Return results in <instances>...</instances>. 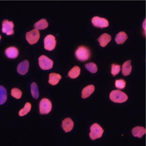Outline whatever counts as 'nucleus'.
Returning <instances> with one entry per match:
<instances>
[{
    "instance_id": "1",
    "label": "nucleus",
    "mask_w": 146,
    "mask_h": 146,
    "mask_svg": "<svg viewBox=\"0 0 146 146\" xmlns=\"http://www.w3.org/2000/svg\"><path fill=\"white\" fill-rule=\"evenodd\" d=\"M76 56L79 61L85 62L88 60L91 57V53L88 47L79 46L75 53Z\"/></svg>"
},
{
    "instance_id": "2",
    "label": "nucleus",
    "mask_w": 146,
    "mask_h": 146,
    "mask_svg": "<svg viewBox=\"0 0 146 146\" xmlns=\"http://www.w3.org/2000/svg\"><path fill=\"white\" fill-rule=\"evenodd\" d=\"M110 98L114 103H123L127 100L128 97L124 92L119 90H115L110 93Z\"/></svg>"
},
{
    "instance_id": "3",
    "label": "nucleus",
    "mask_w": 146,
    "mask_h": 146,
    "mask_svg": "<svg viewBox=\"0 0 146 146\" xmlns=\"http://www.w3.org/2000/svg\"><path fill=\"white\" fill-rule=\"evenodd\" d=\"M104 133V130L97 123H94L90 127V132L89 137L92 140L100 138Z\"/></svg>"
},
{
    "instance_id": "4",
    "label": "nucleus",
    "mask_w": 146,
    "mask_h": 146,
    "mask_svg": "<svg viewBox=\"0 0 146 146\" xmlns=\"http://www.w3.org/2000/svg\"><path fill=\"white\" fill-rule=\"evenodd\" d=\"M39 66L44 70H50L53 68V61L45 55H42L38 58Z\"/></svg>"
},
{
    "instance_id": "5",
    "label": "nucleus",
    "mask_w": 146,
    "mask_h": 146,
    "mask_svg": "<svg viewBox=\"0 0 146 146\" xmlns=\"http://www.w3.org/2000/svg\"><path fill=\"white\" fill-rule=\"evenodd\" d=\"M52 105L50 100L47 98H42L39 103V112L40 114H47L52 110Z\"/></svg>"
},
{
    "instance_id": "6",
    "label": "nucleus",
    "mask_w": 146,
    "mask_h": 146,
    "mask_svg": "<svg viewBox=\"0 0 146 146\" xmlns=\"http://www.w3.org/2000/svg\"><path fill=\"white\" fill-rule=\"evenodd\" d=\"M39 38L40 33L37 29H33L29 32H27L26 35V40L31 45H33L37 42Z\"/></svg>"
},
{
    "instance_id": "7",
    "label": "nucleus",
    "mask_w": 146,
    "mask_h": 146,
    "mask_svg": "<svg viewBox=\"0 0 146 146\" xmlns=\"http://www.w3.org/2000/svg\"><path fill=\"white\" fill-rule=\"evenodd\" d=\"M56 39L53 35H47L44 39V48L46 50L49 51L53 50L56 46Z\"/></svg>"
},
{
    "instance_id": "8",
    "label": "nucleus",
    "mask_w": 146,
    "mask_h": 146,
    "mask_svg": "<svg viewBox=\"0 0 146 146\" xmlns=\"http://www.w3.org/2000/svg\"><path fill=\"white\" fill-rule=\"evenodd\" d=\"M92 23L94 26L100 28H106L109 26V23L108 20L105 18H100L98 16H95L92 18Z\"/></svg>"
},
{
    "instance_id": "9",
    "label": "nucleus",
    "mask_w": 146,
    "mask_h": 146,
    "mask_svg": "<svg viewBox=\"0 0 146 146\" xmlns=\"http://www.w3.org/2000/svg\"><path fill=\"white\" fill-rule=\"evenodd\" d=\"M14 23L12 21H10L8 20H4L2 22V31L6 35H12L14 34Z\"/></svg>"
},
{
    "instance_id": "10",
    "label": "nucleus",
    "mask_w": 146,
    "mask_h": 146,
    "mask_svg": "<svg viewBox=\"0 0 146 146\" xmlns=\"http://www.w3.org/2000/svg\"><path fill=\"white\" fill-rule=\"evenodd\" d=\"M29 63L28 60H25L20 63L17 67V72L21 75H25L28 71Z\"/></svg>"
},
{
    "instance_id": "11",
    "label": "nucleus",
    "mask_w": 146,
    "mask_h": 146,
    "mask_svg": "<svg viewBox=\"0 0 146 146\" xmlns=\"http://www.w3.org/2000/svg\"><path fill=\"white\" fill-rule=\"evenodd\" d=\"M62 126L65 132H69L73 129L74 122L70 118H66L62 121Z\"/></svg>"
},
{
    "instance_id": "12",
    "label": "nucleus",
    "mask_w": 146,
    "mask_h": 146,
    "mask_svg": "<svg viewBox=\"0 0 146 146\" xmlns=\"http://www.w3.org/2000/svg\"><path fill=\"white\" fill-rule=\"evenodd\" d=\"M5 54L6 56L9 58H17L19 55V50L15 47H8L5 50Z\"/></svg>"
},
{
    "instance_id": "13",
    "label": "nucleus",
    "mask_w": 146,
    "mask_h": 146,
    "mask_svg": "<svg viewBox=\"0 0 146 146\" xmlns=\"http://www.w3.org/2000/svg\"><path fill=\"white\" fill-rule=\"evenodd\" d=\"M146 133V129L144 127H136L132 130V134L135 137L139 138H141Z\"/></svg>"
},
{
    "instance_id": "14",
    "label": "nucleus",
    "mask_w": 146,
    "mask_h": 146,
    "mask_svg": "<svg viewBox=\"0 0 146 146\" xmlns=\"http://www.w3.org/2000/svg\"><path fill=\"white\" fill-rule=\"evenodd\" d=\"M111 40V36L109 34L105 33L100 36L98 38V41L100 42V46L105 47Z\"/></svg>"
},
{
    "instance_id": "15",
    "label": "nucleus",
    "mask_w": 146,
    "mask_h": 146,
    "mask_svg": "<svg viewBox=\"0 0 146 146\" xmlns=\"http://www.w3.org/2000/svg\"><path fill=\"white\" fill-rule=\"evenodd\" d=\"M95 90V86L94 85H89L82 90L81 92V97L84 99L87 98L90 96Z\"/></svg>"
},
{
    "instance_id": "16",
    "label": "nucleus",
    "mask_w": 146,
    "mask_h": 146,
    "mask_svg": "<svg viewBox=\"0 0 146 146\" xmlns=\"http://www.w3.org/2000/svg\"><path fill=\"white\" fill-rule=\"evenodd\" d=\"M131 62V60H128L123 63V66L122 67V72L123 76H127L131 74V71H132Z\"/></svg>"
},
{
    "instance_id": "17",
    "label": "nucleus",
    "mask_w": 146,
    "mask_h": 146,
    "mask_svg": "<svg viewBox=\"0 0 146 146\" xmlns=\"http://www.w3.org/2000/svg\"><path fill=\"white\" fill-rule=\"evenodd\" d=\"M62 77L59 74L52 73L49 75V84L52 86L56 85L58 83L59 81L61 79Z\"/></svg>"
},
{
    "instance_id": "18",
    "label": "nucleus",
    "mask_w": 146,
    "mask_h": 146,
    "mask_svg": "<svg viewBox=\"0 0 146 146\" xmlns=\"http://www.w3.org/2000/svg\"><path fill=\"white\" fill-rule=\"evenodd\" d=\"M128 36L125 32L121 31L119 33L115 38V40L117 44H123L127 40Z\"/></svg>"
},
{
    "instance_id": "19",
    "label": "nucleus",
    "mask_w": 146,
    "mask_h": 146,
    "mask_svg": "<svg viewBox=\"0 0 146 146\" xmlns=\"http://www.w3.org/2000/svg\"><path fill=\"white\" fill-rule=\"evenodd\" d=\"M48 26V23L47 20L45 19L40 20L38 22L34 24V27L35 29L38 30H43L47 28Z\"/></svg>"
},
{
    "instance_id": "20",
    "label": "nucleus",
    "mask_w": 146,
    "mask_h": 146,
    "mask_svg": "<svg viewBox=\"0 0 146 146\" xmlns=\"http://www.w3.org/2000/svg\"><path fill=\"white\" fill-rule=\"evenodd\" d=\"M80 74V68L78 66H75L72 68L71 70H70L68 73V76L71 79L77 78Z\"/></svg>"
},
{
    "instance_id": "21",
    "label": "nucleus",
    "mask_w": 146,
    "mask_h": 146,
    "mask_svg": "<svg viewBox=\"0 0 146 146\" xmlns=\"http://www.w3.org/2000/svg\"><path fill=\"white\" fill-rule=\"evenodd\" d=\"M31 94L35 99H38L39 97V91L38 86L36 82H33L31 85Z\"/></svg>"
},
{
    "instance_id": "22",
    "label": "nucleus",
    "mask_w": 146,
    "mask_h": 146,
    "mask_svg": "<svg viewBox=\"0 0 146 146\" xmlns=\"http://www.w3.org/2000/svg\"><path fill=\"white\" fill-rule=\"evenodd\" d=\"M0 92H1L0 104L2 105L4 104L7 100V92L4 87L2 86H0Z\"/></svg>"
},
{
    "instance_id": "23",
    "label": "nucleus",
    "mask_w": 146,
    "mask_h": 146,
    "mask_svg": "<svg viewBox=\"0 0 146 146\" xmlns=\"http://www.w3.org/2000/svg\"><path fill=\"white\" fill-rule=\"evenodd\" d=\"M31 103L28 102L26 103L24 108L21 109L19 112V115L20 116H23L27 115V114L31 111Z\"/></svg>"
},
{
    "instance_id": "24",
    "label": "nucleus",
    "mask_w": 146,
    "mask_h": 146,
    "mask_svg": "<svg viewBox=\"0 0 146 146\" xmlns=\"http://www.w3.org/2000/svg\"><path fill=\"white\" fill-rule=\"evenodd\" d=\"M85 68L92 73H95L97 72L98 68L94 63H88L85 64Z\"/></svg>"
},
{
    "instance_id": "25",
    "label": "nucleus",
    "mask_w": 146,
    "mask_h": 146,
    "mask_svg": "<svg viewBox=\"0 0 146 146\" xmlns=\"http://www.w3.org/2000/svg\"><path fill=\"white\" fill-rule=\"evenodd\" d=\"M22 94L23 92L19 89L14 88L11 90V95L16 99H20L22 96Z\"/></svg>"
},
{
    "instance_id": "26",
    "label": "nucleus",
    "mask_w": 146,
    "mask_h": 146,
    "mask_svg": "<svg viewBox=\"0 0 146 146\" xmlns=\"http://www.w3.org/2000/svg\"><path fill=\"white\" fill-rule=\"evenodd\" d=\"M121 70V66L115 64H113L111 65V73L113 76H115L118 74Z\"/></svg>"
},
{
    "instance_id": "27",
    "label": "nucleus",
    "mask_w": 146,
    "mask_h": 146,
    "mask_svg": "<svg viewBox=\"0 0 146 146\" xmlns=\"http://www.w3.org/2000/svg\"><path fill=\"white\" fill-rule=\"evenodd\" d=\"M126 86V82L123 79H119L115 81V87L119 89L124 88Z\"/></svg>"
}]
</instances>
